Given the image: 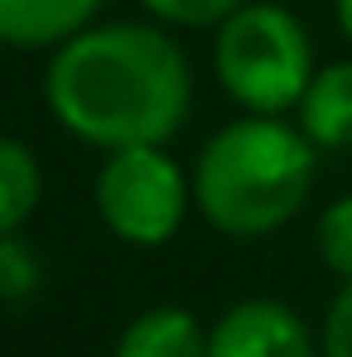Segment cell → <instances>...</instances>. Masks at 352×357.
<instances>
[{
  "instance_id": "cell-1",
  "label": "cell",
  "mask_w": 352,
  "mask_h": 357,
  "mask_svg": "<svg viewBox=\"0 0 352 357\" xmlns=\"http://www.w3.org/2000/svg\"><path fill=\"white\" fill-rule=\"evenodd\" d=\"M44 107L92 150L169 145L193 112V63L160 20H92L44 63Z\"/></svg>"
},
{
  "instance_id": "cell-2",
  "label": "cell",
  "mask_w": 352,
  "mask_h": 357,
  "mask_svg": "<svg viewBox=\"0 0 352 357\" xmlns=\"http://www.w3.org/2000/svg\"><path fill=\"white\" fill-rule=\"evenodd\" d=\"M319 155L294 116L241 112L193 155V213L232 241L270 237L304 213Z\"/></svg>"
},
{
  "instance_id": "cell-3",
  "label": "cell",
  "mask_w": 352,
  "mask_h": 357,
  "mask_svg": "<svg viewBox=\"0 0 352 357\" xmlns=\"http://www.w3.org/2000/svg\"><path fill=\"white\" fill-rule=\"evenodd\" d=\"M314 73L309 24L280 0H246L213 29V77L241 112L294 116Z\"/></svg>"
},
{
  "instance_id": "cell-4",
  "label": "cell",
  "mask_w": 352,
  "mask_h": 357,
  "mask_svg": "<svg viewBox=\"0 0 352 357\" xmlns=\"http://www.w3.org/2000/svg\"><path fill=\"white\" fill-rule=\"evenodd\" d=\"M92 208L97 222L125 246H169L193 208V169L178 165L169 145L107 150L92 178Z\"/></svg>"
},
{
  "instance_id": "cell-5",
  "label": "cell",
  "mask_w": 352,
  "mask_h": 357,
  "mask_svg": "<svg viewBox=\"0 0 352 357\" xmlns=\"http://www.w3.org/2000/svg\"><path fill=\"white\" fill-rule=\"evenodd\" d=\"M208 357H323L304 314L275 295H246L208 324Z\"/></svg>"
},
{
  "instance_id": "cell-6",
  "label": "cell",
  "mask_w": 352,
  "mask_h": 357,
  "mask_svg": "<svg viewBox=\"0 0 352 357\" xmlns=\"http://www.w3.org/2000/svg\"><path fill=\"white\" fill-rule=\"evenodd\" d=\"M107 0H0V49L10 54H54L92 20Z\"/></svg>"
},
{
  "instance_id": "cell-7",
  "label": "cell",
  "mask_w": 352,
  "mask_h": 357,
  "mask_svg": "<svg viewBox=\"0 0 352 357\" xmlns=\"http://www.w3.org/2000/svg\"><path fill=\"white\" fill-rule=\"evenodd\" d=\"M294 121L319 150H352V59L319 63L294 107Z\"/></svg>"
},
{
  "instance_id": "cell-8",
  "label": "cell",
  "mask_w": 352,
  "mask_h": 357,
  "mask_svg": "<svg viewBox=\"0 0 352 357\" xmlns=\"http://www.w3.org/2000/svg\"><path fill=\"white\" fill-rule=\"evenodd\" d=\"M112 357H208V328L183 304H155L121 328Z\"/></svg>"
},
{
  "instance_id": "cell-9",
  "label": "cell",
  "mask_w": 352,
  "mask_h": 357,
  "mask_svg": "<svg viewBox=\"0 0 352 357\" xmlns=\"http://www.w3.org/2000/svg\"><path fill=\"white\" fill-rule=\"evenodd\" d=\"M44 203V165L20 135H0V237L24 232Z\"/></svg>"
},
{
  "instance_id": "cell-10",
  "label": "cell",
  "mask_w": 352,
  "mask_h": 357,
  "mask_svg": "<svg viewBox=\"0 0 352 357\" xmlns=\"http://www.w3.org/2000/svg\"><path fill=\"white\" fill-rule=\"evenodd\" d=\"M314 251H319V261H323L328 275L352 280V193L333 198L319 213V222H314Z\"/></svg>"
},
{
  "instance_id": "cell-11",
  "label": "cell",
  "mask_w": 352,
  "mask_h": 357,
  "mask_svg": "<svg viewBox=\"0 0 352 357\" xmlns=\"http://www.w3.org/2000/svg\"><path fill=\"white\" fill-rule=\"evenodd\" d=\"M44 285V261L20 232L0 237V304H20Z\"/></svg>"
},
{
  "instance_id": "cell-12",
  "label": "cell",
  "mask_w": 352,
  "mask_h": 357,
  "mask_svg": "<svg viewBox=\"0 0 352 357\" xmlns=\"http://www.w3.org/2000/svg\"><path fill=\"white\" fill-rule=\"evenodd\" d=\"M135 5L169 29H217L246 0H135Z\"/></svg>"
},
{
  "instance_id": "cell-13",
  "label": "cell",
  "mask_w": 352,
  "mask_h": 357,
  "mask_svg": "<svg viewBox=\"0 0 352 357\" xmlns=\"http://www.w3.org/2000/svg\"><path fill=\"white\" fill-rule=\"evenodd\" d=\"M319 353L323 357H352V280H338V295L328 299V309H323Z\"/></svg>"
},
{
  "instance_id": "cell-14",
  "label": "cell",
  "mask_w": 352,
  "mask_h": 357,
  "mask_svg": "<svg viewBox=\"0 0 352 357\" xmlns=\"http://www.w3.org/2000/svg\"><path fill=\"white\" fill-rule=\"evenodd\" d=\"M333 24H338V34L352 44V0H333Z\"/></svg>"
}]
</instances>
